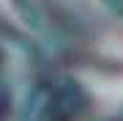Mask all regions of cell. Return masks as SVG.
Segmentation results:
<instances>
[{
    "mask_svg": "<svg viewBox=\"0 0 123 121\" xmlns=\"http://www.w3.org/2000/svg\"><path fill=\"white\" fill-rule=\"evenodd\" d=\"M82 102H85V96H82V91L74 83H63L52 94V110L60 113V116H74L82 107Z\"/></svg>",
    "mask_w": 123,
    "mask_h": 121,
    "instance_id": "1",
    "label": "cell"
},
{
    "mask_svg": "<svg viewBox=\"0 0 123 121\" xmlns=\"http://www.w3.org/2000/svg\"><path fill=\"white\" fill-rule=\"evenodd\" d=\"M8 3H11V8L19 14V19H22L27 28L44 30V14H41V8H38L36 0H8Z\"/></svg>",
    "mask_w": 123,
    "mask_h": 121,
    "instance_id": "2",
    "label": "cell"
}]
</instances>
